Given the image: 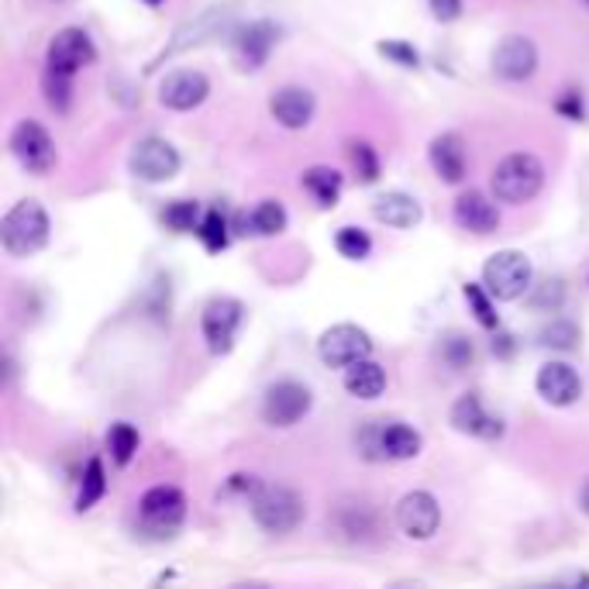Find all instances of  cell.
Segmentation results:
<instances>
[{
	"instance_id": "obj_18",
	"label": "cell",
	"mask_w": 589,
	"mask_h": 589,
	"mask_svg": "<svg viewBox=\"0 0 589 589\" xmlns=\"http://www.w3.org/2000/svg\"><path fill=\"white\" fill-rule=\"evenodd\" d=\"M537 393L552 407H573L582 397V379L569 363H545L534 379Z\"/></svg>"
},
{
	"instance_id": "obj_27",
	"label": "cell",
	"mask_w": 589,
	"mask_h": 589,
	"mask_svg": "<svg viewBox=\"0 0 589 589\" xmlns=\"http://www.w3.org/2000/svg\"><path fill=\"white\" fill-rule=\"evenodd\" d=\"M232 232V224H227V218L218 211V208H211L208 214L200 218V227H197V238H200V245L208 248L211 255H221L224 248H227V235Z\"/></svg>"
},
{
	"instance_id": "obj_46",
	"label": "cell",
	"mask_w": 589,
	"mask_h": 589,
	"mask_svg": "<svg viewBox=\"0 0 589 589\" xmlns=\"http://www.w3.org/2000/svg\"><path fill=\"white\" fill-rule=\"evenodd\" d=\"M145 4H148V8H159V4H163V0H145Z\"/></svg>"
},
{
	"instance_id": "obj_7",
	"label": "cell",
	"mask_w": 589,
	"mask_h": 589,
	"mask_svg": "<svg viewBox=\"0 0 589 589\" xmlns=\"http://www.w3.org/2000/svg\"><path fill=\"white\" fill-rule=\"evenodd\" d=\"M314 407V393L297 379H279L263 397V421L269 427H293L300 424Z\"/></svg>"
},
{
	"instance_id": "obj_42",
	"label": "cell",
	"mask_w": 589,
	"mask_h": 589,
	"mask_svg": "<svg viewBox=\"0 0 589 589\" xmlns=\"http://www.w3.org/2000/svg\"><path fill=\"white\" fill-rule=\"evenodd\" d=\"M427 8L442 24H452L463 18V0H427Z\"/></svg>"
},
{
	"instance_id": "obj_11",
	"label": "cell",
	"mask_w": 589,
	"mask_h": 589,
	"mask_svg": "<svg viewBox=\"0 0 589 589\" xmlns=\"http://www.w3.org/2000/svg\"><path fill=\"white\" fill-rule=\"evenodd\" d=\"M93 63H97V45L84 29H59L45 48V69L63 76H76Z\"/></svg>"
},
{
	"instance_id": "obj_38",
	"label": "cell",
	"mask_w": 589,
	"mask_h": 589,
	"mask_svg": "<svg viewBox=\"0 0 589 589\" xmlns=\"http://www.w3.org/2000/svg\"><path fill=\"white\" fill-rule=\"evenodd\" d=\"M382 427H387V421H369L355 434L358 455H363L366 463H382V458H387V452H382Z\"/></svg>"
},
{
	"instance_id": "obj_3",
	"label": "cell",
	"mask_w": 589,
	"mask_h": 589,
	"mask_svg": "<svg viewBox=\"0 0 589 589\" xmlns=\"http://www.w3.org/2000/svg\"><path fill=\"white\" fill-rule=\"evenodd\" d=\"M248 507H252L255 524H259L266 534H276V537L297 531L303 514H307L300 493L290 490V486H279V482L259 486V490L248 497Z\"/></svg>"
},
{
	"instance_id": "obj_29",
	"label": "cell",
	"mask_w": 589,
	"mask_h": 589,
	"mask_svg": "<svg viewBox=\"0 0 589 589\" xmlns=\"http://www.w3.org/2000/svg\"><path fill=\"white\" fill-rule=\"evenodd\" d=\"M438 358H442L448 369H466L473 358H476L473 338L458 335V331H448V335L438 338Z\"/></svg>"
},
{
	"instance_id": "obj_2",
	"label": "cell",
	"mask_w": 589,
	"mask_h": 589,
	"mask_svg": "<svg viewBox=\"0 0 589 589\" xmlns=\"http://www.w3.org/2000/svg\"><path fill=\"white\" fill-rule=\"evenodd\" d=\"M493 197L500 203H510V208H521V203L534 200L545 187V166L531 152H510L507 159L497 163L493 176H490Z\"/></svg>"
},
{
	"instance_id": "obj_32",
	"label": "cell",
	"mask_w": 589,
	"mask_h": 589,
	"mask_svg": "<svg viewBox=\"0 0 589 589\" xmlns=\"http://www.w3.org/2000/svg\"><path fill=\"white\" fill-rule=\"evenodd\" d=\"M108 448H111V455H114L118 466H127V463L135 458V452H138V431L127 424V421L111 424V431H108Z\"/></svg>"
},
{
	"instance_id": "obj_21",
	"label": "cell",
	"mask_w": 589,
	"mask_h": 589,
	"mask_svg": "<svg viewBox=\"0 0 589 589\" xmlns=\"http://www.w3.org/2000/svg\"><path fill=\"white\" fill-rule=\"evenodd\" d=\"M373 218H376L379 224H387V227H397V232H407V227L421 224L424 211H421V203H418L411 193L390 190V193H379V197L373 200Z\"/></svg>"
},
{
	"instance_id": "obj_23",
	"label": "cell",
	"mask_w": 589,
	"mask_h": 589,
	"mask_svg": "<svg viewBox=\"0 0 589 589\" xmlns=\"http://www.w3.org/2000/svg\"><path fill=\"white\" fill-rule=\"evenodd\" d=\"M345 390L355 400H376L382 390H387V369L373 358H363V363H352L345 369Z\"/></svg>"
},
{
	"instance_id": "obj_19",
	"label": "cell",
	"mask_w": 589,
	"mask_h": 589,
	"mask_svg": "<svg viewBox=\"0 0 589 589\" xmlns=\"http://www.w3.org/2000/svg\"><path fill=\"white\" fill-rule=\"evenodd\" d=\"M455 224L473 235H493L500 227L497 197L490 200L482 190H466L455 200Z\"/></svg>"
},
{
	"instance_id": "obj_9",
	"label": "cell",
	"mask_w": 589,
	"mask_h": 589,
	"mask_svg": "<svg viewBox=\"0 0 589 589\" xmlns=\"http://www.w3.org/2000/svg\"><path fill=\"white\" fill-rule=\"evenodd\" d=\"M11 152H14V159L35 173V176H45V173H53L56 169V159H59V152H56V142L53 135L45 132V127L38 121H18L14 124V132H11Z\"/></svg>"
},
{
	"instance_id": "obj_1",
	"label": "cell",
	"mask_w": 589,
	"mask_h": 589,
	"mask_svg": "<svg viewBox=\"0 0 589 589\" xmlns=\"http://www.w3.org/2000/svg\"><path fill=\"white\" fill-rule=\"evenodd\" d=\"M53 235V224L38 200H21L0 221V245L11 259H29V255L42 252Z\"/></svg>"
},
{
	"instance_id": "obj_47",
	"label": "cell",
	"mask_w": 589,
	"mask_h": 589,
	"mask_svg": "<svg viewBox=\"0 0 589 589\" xmlns=\"http://www.w3.org/2000/svg\"><path fill=\"white\" fill-rule=\"evenodd\" d=\"M582 4H586V8H589V0H582Z\"/></svg>"
},
{
	"instance_id": "obj_20",
	"label": "cell",
	"mask_w": 589,
	"mask_h": 589,
	"mask_svg": "<svg viewBox=\"0 0 589 589\" xmlns=\"http://www.w3.org/2000/svg\"><path fill=\"white\" fill-rule=\"evenodd\" d=\"M427 159H431V169L438 173V179H445V184L458 187L466 179L469 152H466L463 135H455V132L438 135V138L431 142V148H427Z\"/></svg>"
},
{
	"instance_id": "obj_34",
	"label": "cell",
	"mask_w": 589,
	"mask_h": 589,
	"mask_svg": "<svg viewBox=\"0 0 589 589\" xmlns=\"http://www.w3.org/2000/svg\"><path fill=\"white\" fill-rule=\"evenodd\" d=\"M542 345L545 348H555V352H573L579 345V327L566 318H552L545 327H542Z\"/></svg>"
},
{
	"instance_id": "obj_31",
	"label": "cell",
	"mask_w": 589,
	"mask_h": 589,
	"mask_svg": "<svg viewBox=\"0 0 589 589\" xmlns=\"http://www.w3.org/2000/svg\"><path fill=\"white\" fill-rule=\"evenodd\" d=\"M527 300H531V307L534 311H542V314H558V307L566 303V284L555 276H548V279H542L537 287H531L527 290Z\"/></svg>"
},
{
	"instance_id": "obj_30",
	"label": "cell",
	"mask_w": 589,
	"mask_h": 589,
	"mask_svg": "<svg viewBox=\"0 0 589 589\" xmlns=\"http://www.w3.org/2000/svg\"><path fill=\"white\" fill-rule=\"evenodd\" d=\"M200 208L193 200H173V203H166V211H163V224L169 227V232H176V235H190V232H197L200 227Z\"/></svg>"
},
{
	"instance_id": "obj_35",
	"label": "cell",
	"mask_w": 589,
	"mask_h": 589,
	"mask_svg": "<svg viewBox=\"0 0 589 589\" xmlns=\"http://www.w3.org/2000/svg\"><path fill=\"white\" fill-rule=\"evenodd\" d=\"M42 90H45V104L53 108L56 114H66V111H69V100H73V76H63V73L45 69V76H42Z\"/></svg>"
},
{
	"instance_id": "obj_14",
	"label": "cell",
	"mask_w": 589,
	"mask_h": 589,
	"mask_svg": "<svg viewBox=\"0 0 589 589\" xmlns=\"http://www.w3.org/2000/svg\"><path fill=\"white\" fill-rule=\"evenodd\" d=\"M211 97V80L200 69H176L159 84V104L169 111H193Z\"/></svg>"
},
{
	"instance_id": "obj_22",
	"label": "cell",
	"mask_w": 589,
	"mask_h": 589,
	"mask_svg": "<svg viewBox=\"0 0 589 589\" xmlns=\"http://www.w3.org/2000/svg\"><path fill=\"white\" fill-rule=\"evenodd\" d=\"M227 18H232V11H227V8H208L197 21L184 24V29L176 32V42L166 48L163 59H166V56H176V53H184V48H190V45H200V42L214 38V35L224 29V24H227Z\"/></svg>"
},
{
	"instance_id": "obj_5",
	"label": "cell",
	"mask_w": 589,
	"mask_h": 589,
	"mask_svg": "<svg viewBox=\"0 0 589 589\" xmlns=\"http://www.w3.org/2000/svg\"><path fill=\"white\" fill-rule=\"evenodd\" d=\"M142 531L152 537H173L187 518V497L176 486H152L138 503Z\"/></svg>"
},
{
	"instance_id": "obj_45",
	"label": "cell",
	"mask_w": 589,
	"mask_h": 589,
	"mask_svg": "<svg viewBox=\"0 0 589 589\" xmlns=\"http://www.w3.org/2000/svg\"><path fill=\"white\" fill-rule=\"evenodd\" d=\"M579 507H582V514L589 518V479H586V486H582V493H579Z\"/></svg>"
},
{
	"instance_id": "obj_39",
	"label": "cell",
	"mask_w": 589,
	"mask_h": 589,
	"mask_svg": "<svg viewBox=\"0 0 589 589\" xmlns=\"http://www.w3.org/2000/svg\"><path fill=\"white\" fill-rule=\"evenodd\" d=\"M376 53L382 59H390L403 69H421V53L411 45V42H400V38H387V42H379L376 45Z\"/></svg>"
},
{
	"instance_id": "obj_24",
	"label": "cell",
	"mask_w": 589,
	"mask_h": 589,
	"mask_svg": "<svg viewBox=\"0 0 589 589\" xmlns=\"http://www.w3.org/2000/svg\"><path fill=\"white\" fill-rule=\"evenodd\" d=\"M303 190L314 197L318 208H335L338 197H342V187H345V176L331 166H311L303 176H300Z\"/></svg>"
},
{
	"instance_id": "obj_13",
	"label": "cell",
	"mask_w": 589,
	"mask_h": 589,
	"mask_svg": "<svg viewBox=\"0 0 589 589\" xmlns=\"http://www.w3.org/2000/svg\"><path fill=\"white\" fill-rule=\"evenodd\" d=\"M448 421L458 434H469V438H479V442H500L503 438V421L486 411L479 393L458 397L448 411Z\"/></svg>"
},
{
	"instance_id": "obj_8",
	"label": "cell",
	"mask_w": 589,
	"mask_h": 589,
	"mask_svg": "<svg viewBox=\"0 0 589 589\" xmlns=\"http://www.w3.org/2000/svg\"><path fill=\"white\" fill-rule=\"evenodd\" d=\"M318 355L331 369H348L352 363H363L373 355V338L358 324H335L318 338Z\"/></svg>"
},
{
	"instance_id": "obj_25",
	"label": "cell",
	"mask_w": 589,
	"mask_h": 589,
	"mask_svg": "<svg viewBox=\"0 0 589 589\" xmlns=\"http://www.w3.org/2000/svg\"><path fill=\"white\" fill-rule=\"evenodd\" d=\"M421 431H414L411 424H397V421H387V427H382V452H387V458H393V463H407V458H418L421 455Z\"/></svg>"
},
{
	"instance_id": "obj_28",
	"label": "cell",
	"mask_w": 589,
	"mask_h": 589,
	"mask_svg": "<svg viewBox=\"0 0 589 589\" xmlns=\"http://www.w3.org/2000/svg\"><path fill=\"white\" fill-rule=\"evenodd\" d=\"M104 493H108V476H104V463L93 455L90 463H87V469H84V486H80V497H76V510H90L93 503H100L104 500Z\"/></svg>"
},
{
	"instance_id": "obj_26",
	"label": "cell",
	"mask_w": 589,
	"mask_h": 589,
	"mask_svg": "<svg viewBox=\"0 0 589 589\" xmlns=\"http://www.w3.org/2000/svg\"><path fill=\"white\" fill-rule=\"evenodd\" d=\"M287 208L279 200H263L259 208L252 211V235H263V238H276L287 232Z\"/></svg>"
},
{
	"instance_id": "obj_15",
	"label": "cell",
	"mask_w": 589,
	"mask_h": 589,
	"mask_svg": "<svg viewBox=\"0 0 589 589\" xmlns=\"http://www.w3.org/2000/svg\"><path fill=\"white\" fill-rule=\"evenodd\" d=\"M493 73L507 84H524L537 73V45L524 35H507L493 48Z\"/></svg>"
},
{
	"instance_id": "obj_44",
	"label": "cell",
	"mask_w": 589,
	"mask_h": 589,
	"mask_svg": "<svg viewBox=\"0 0 589 589\" xmlns=\"http://www.w3.org/2000/svg\"><path fill=\"white\" fill-rule=\"evenodd\" d=\"M493 352H497L500 358H510V355H514V335H503V331L497 327V338H493Z\"/></svg>"
},
{
	"instance_id": "obj_16",
	"label": "cell",
	"mask_w": 589,
	"mask_h": 589,
	"mask_svg": "<svg viewBox=\"0 0 589 589\" xmlns=\"http://www.w3.org/2000/svg\"><path fill=\"white\" fill-rule=\"evenodd\" d=\"M314 111H318L314 93L307 90V87H297V84L279 87L269 97V114H273V121L279 127H287V132H303V127L311 124Z\"/></svg>"
},
{
	"instance_id": "obj_4",
	"label": "cell",
	"mask_w": 589,
	"mask_h": 589,
	"mask_svg": "<svg viewBox=\"0 0 589 589\" xmlns=\"http://www.w3.org/2000/svg\"><path fill=\"white\" fill-rule=\"evenodd\" d=\"M482 287L493 293V300H503V303L521 300L534 287V266L518 248L493 252L490 259L482 263Z\"/></svg>"
},
{
	"instance_id": "obj_12",
	"label": "cell",
	"mask_w": 589,
	"mask_h": 589,
	"mask_svg": "<svg viewBox=\"0 0 589 589\" xmlns=\"http://www.w3.org/2000/svg\"><path fill=\"white\" fill-rule=\"evenodd\" d=\"M397 527L411 537V542H427V537L438 534L442 527V507L427 490L407 493L397 503Z\"/></svg>"
},
{
	"instance_id": "obj_6",
	"label": "cell",
	"mask_w": 589,
	"mask_h": 589,
	"mask_svg": "<svg viewBox=\"0 0 589 589\" xmlns=\"http://www.w3.org/2000/svg\"><path fill=\"white\" fill-rule=\"evenodd\" d=\"M245 324V303L235 297H214L208 307H203V342H208L211 355H227L235 348V338Z\"/></svg>"
},
{
	"instance_id": "obj_41",
	"label": "cell",
	"mask_w": 589,
	"mask_h": 589,
	"mask_svg": "<svg viewBox=\"0 0 589 589\" xmlns=\"http://www.w3.org/2000/svg\"><path fill=\"white\" fill-rule=\"evenodd\" d=\"M555 111H558L562 118H569V121H582L586 108H582L579 90H566V93H562V97L555 100Z\"/></svg>"
},
{
	"instance_id": "obj_33",
	"label": "cell",
	"mask_w": 589,
	"mask_h": 589,
	"mask_svg": "<svg viewBox=\"0 0 589 589\" xmlns=\"http://www.w3.org/2000/svg\"><path fill=\"white\" fill-rule=\"evenodd\" d=\"M466 303L473 307V314H476V321L482 324V327H490V331H497L500 327V314H497V303H493V293L486 290L482 284H466Z\"/></svg>"
},
{
	"instance_id": "obj_17",
	"label": "cell",
	"mask_w": 589,
	"mask_h": 589,
	"mask_svg": "<svg viewBox=\"0 0 589 589\" xmlns=\"http://www.w3.org/2000/svg\"><path fill=\"white\" fill-rule=\"evenodd\" d=\"M276 42H279V29L273 21H266V18L248 21L235 35V59L242 63V69H263L273 56Z\"/></svg>"
},
{
	"instance_id": "obj_10",
	"label": "cell",
	"mask_w": 589,
	"mask_h": 589,
	"mask_svg": "<svg viewBox=\"0 0 589 589\" xmlns=\"http://www.w3.org/2000/svg\"><path fill=\"white\" fill-rule=\"evenodd\" d=\"M179 166H184L179 152L159 135L142 138L132 148V159H127V169H132V176L142 179V184H166V179L179 173Z\"/></svg>"
},
{
	"instance_id": "obj_37",
	"label": "cell",
	"mask_w": 589,
	"mask_h": 589,
	"mask_svg": "<svg viewBox=\"0 0 589 589\" xmlns=\"http://www.w3.org/2000/svg\"><path fill=\"white\" fill-rule=\"evenodd\" d=\"M348 159H352V169L358 173L363 184H376L379 179V156L369 142H352L348 145Z\"/></svg>"
},
{
	"instance_id": "obj_36",
	"label": "cell",
	"mask_w": 589,
	"mask_h": 589,
	"mask_svg": "<svg viewBox=\"0 0 589 589\" xmlns=\"http://www.w3.org/2000/svg\"><path fill=\"white\" fill-rule=\"evenodd\" d=\"M335 248H338V255H345L348 263H363L366 255L373 252V238L363 232V227L345 224V227H338V235H335Z\"/></svg>"
},
{
	"instance_id": "obj_40",
	"label": "cell",
	"mask_w": 589,
	"mask_h": 589,
	"mask_svg": "<svg viewBox=\"0 0 589 589\" xmlns=\"http://www.w3.org/2000/svg\"><path fill=\"white\" fill-rule=\"evenodd\" d=\"M345 518H348V521H342V531H345V534H352V537L373 534V510H369V507H363V503H358V510H355V507H345Z\"/></svg>"
},
{
	"instance_id": "obj_43",
	"label": "cell",
	"mask_w": 589,
	"mask_h": 589,
	"mask_svg": "<svg viewBox=\"0 0 589 589\" xmlns=\"http://www.w3.org/2000/svg\"><path fill=\"white\" fill-rule=\"evenodd\" d=\"M259 479H255V476H232V479H227V490H232V493H255V490H259Z\"/></svg>"
}]
</instances>
